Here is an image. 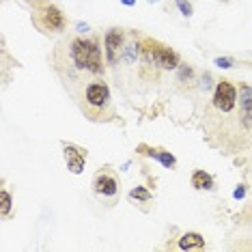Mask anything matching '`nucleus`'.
Masks as SVG:
<instances>
[{
  "label": "nucleus",
  "mask_w": 252,
  "mask_h": 252,
  "mask_svg": "<svg viewBox=\"0 0 252 252\" xmlns=\"http://www.w3.org/2000/svg\"><path fill=\"white\" fill-rule=\"evenodd\" d=\"M69 54H71V61L76 63L78 69H84L91 73L104 71V65H101V50L93 39H73Z\"/></svg>",
  "instance_id": "1"
},
{
  "label": "nucleus",
  "mask_w": 252,
  "mask_h": 252,
  "mask_svg": "<svg viewBox=\"0 0 252 252\" xmlns=\"http://www.w3.org/2000/svg\"><path fill=\"white\" fill-rule=\"evenodd\" d=\"M142 59L147 63H156V65L164 67V69H177L179 67V54L162 43L151 41V39H147L142 43Z\"/></svg>",
  "instance_id": "2"
},
{
  "label": "nucleus",
  "mask_w": 252,
  "mask_h": 252,
  "mask_svg": "<svg viewBox=\"0 0 252 252\" xmlns=\"http://www.w3.org/2000/svg\"><path fill=\"white\" fill-rule=\"evenodd\" d=\"M235 101H237V91L228 80H222V82L216 84L214 91V106L222 112H231L235 108Z\"/></svg>",
  "instance_id": "3"
},
{
  "label": "nucleus",
  "mask_w": 252,
  "mask_h": 252,
  "mask_svg": "<svg viewBox=\"0 0 252 252\" xmlns=\"http://www.w3.org/2000/svg\"><path fill=\"white\" fill-rule=\"evenodd\" d=\"M84 101H87L91 108H97V110H101V108H106L108 101H110V89H108L104 82L89 84L87 91H84Z\"/></svg>",
  "instance_id": "4"
},
{
  "label": "nucleus",
  "mask_w": 252,
  "mask_h": 252,
  "mask_svg": "<svg viewBox=\"0 0 252 252\" xmlns=\"http://www.w3.org/2000/svg\"><path fill=\"white\" fill-rule=\"evenodd\" d=\"M106 59L110 65L119 61V56H121V50H123V32L121 28H110V31L106 32Z\"/></svg>",
  "instance_id": "5"
},
{
  "label": "nucleus",
  "mask_w": 252,
  "mask_h": 252,
  "mask_svg": "<svg viewBox=\"0 0 252 252\" xmlns=\"http://www.w3.org/2000/svg\"><path fill=\"white\" fill-rule=\"evenodd\" d=\"M65 159H67V168L73 175H80L84 170V162H87V151L76 145H65Z\"/></svg>",
  "instance_id": "6"
},
{
  "label": "nucleus",
  "mask_w": 252,
  "mask_h": 252,
  "mask_svg": "<svg viewBox=\"0 0 252 252\" xmlns=\"http://www.w3.org/2000/svg\"><path fill=\"white\" fill-rule=\"evenodd\" d=\"M41 26L45 31H63L65 28V15L59 7H48L41 11Z\"/></svg>",
  "instance_id": "7"
},
{
  "label": "nucleus",
  "mask_w": 252,
  "mask_h": 252,
  "mask_svg": "<svg viewBox=\"0 0 252 252\" xmlns=\"http://www.w3.org/2000/svg\"><path fill=\"white\" fill-rule=\"evenodd\" d=\"M93 186H95V192H97V194H101V196H114V194L119 192V183H117V179H114L112 175H106V173L97 175Z\"/></svg>",
  "instance_id": "8"
},
{
  "label": "nucleus",
  "mask_w": 252,
  "mask_h": 252,
  "mask_svg": "<svg viewBox=\"0 0 252 252\" xmlns=\"http://www.w3.org/2000/svg\"><path fill=\"white\" fill-rule=\"evenodd\" d=\"M179 248L181 250H200L205 248V239L198 233H186L179 239Z\"/></svg>",
  "instance_id": "9"
},
{
  "label": "nucleus",
  "mask_w": 252,
  "mask_h": 252,
  "mask_svg": "<svg viewBox=\"0 0 252 252\" xmlns=\"http://www.w3.org/2000/svg\"><path fill=\"white\" fill-rule=\"evenodd\" d=\"M192 186L196 188V190H211V188H214V177L209 173H205V170H196V173L192 175Z\"/></svg>",
  "instance_id": "10"
},
{
  "label": "nucleus",
  "mask_w": 252,
  "mask_h": 252,
  "mask_svg": "<svg viewBox=\"0 0 252 252\" xmlns=\"http://www.w3.org/2000/svg\"><path fill=\"white\" fill-rule=\"evenodd\" d=\"M239 106L246 112V117H252V87H244L239 89Z\"/></svg>",
  "instance_id": "11"
},
{
  "label": "nucleus",
  "mask_w": 252,
  "mask_h": 252,
  "mask_svg": "<svg viewBox=\"0 0 252 252\" xmlns=\"http://www.w3.org/2000/svg\"><path fill=\"white\" fill-rule=\"evenodd\" d=\"M151 158H156L159 164L164 166V168H173V166L177 164V159H175V156H170L168 151H147Z\"/></svg>",
  "instance_id": "12"
},
{
  "label": "nucleus",
  "mask_w": 252,
  "mask_h": 252,
  "mask_svg": "<svg viewBox=\"0 0 252 252\" xmlns=\"http://www.w3.org/2000/svg\"><path fill=\"white\" fill-rule=\"evenodd\" d=\"M0 211H2V216H9L11 211V194L7 190L0 192Z\"/></svg>",
  "instance_id": "13"
},
{
  "label": "nucleus",
  "mask_w": 252,
  "mask_h": 252,
  "mask_svg": "<svg viewBox=\"0 0 252 252\" xmlns=\"http://www.w3.org/2000/svg\"><path fill=\"white\" fill-rule=\"evenodd\" d=\"M129 196H131V198H136V200H145V203H147V200L151 198V194H149L145 188H134V190L129 192Z\"/></svg>",
  "instance_id": "14"
},
{
  "label": "nucleus",
  "mask_w": 252,
  "mask_h": 252,
  "mask_svg": "<svg viewBox=\"0 0 252 252\" xmlns=\"http://www.w3.org/2000/svg\"><path fill=\"white\" fill-rule=\"evenodd\" d=\"M177 7H179V11L186 15V18H190L192 15V4L188 2V0H177Z\"/></svg>",
  "instance_id": "15"
},
{
  "label": "nucleus",
  "mask_w": 252,
  "mask_h": 252,
  "mask_svg": "<svg viewBox=\"0 0 252 252\" xmlns=\"http://www.w3.org/2000/svg\"><path fill=\"white\" fill-rule=\"evenodd\" d=\"M214 63H216L218 67H220V69H231V67L235 65L233 59H228V56H224V59H222V56H220V59H216Z\"/></svg>",
  "instance_id": "16"
},
{
  "label": "nucleus",
  "mask_w": 252,
  "mask_h": 252,
  "mask_svg": "<svg viewBox=\"0 0 252 252\" xmlns=\"http://www.w3.org/2000/svg\"><path fill=\"white\" fill-rule=\"evenodd\" d=\"M233 196H235V198H237V200H239V198H244V196H246V188H244V186H239V188H237V190H235V192H233Z\"/></svg>",
  "instance_id": "17"
},
{
  "label": "nucleus",
  "mask_w": 252,
  "mask_h": 252,
  "mask_svg": "<svg viewBox=\"0 0 252 252\" xmlns=\"http://www.w3.org/2000/svg\"><path fill=\"white\" fill-rule=\"evenodd\" d=\"M76 28H78V32H87L89 31V24H78Z\"/></svg>",
  "instance_id": "18"
},
{
  "label": "nucleus",
  "mask_w": 252,
  "mask_h": 252,
  "mask_svg": "<svg viewBox=\"0 0 252 252\" xmlns=\"http://www.w3.org/2000/svg\"><path fill=\"white\" fill-rule=\"evenodd\" d=\"M121 2L125 4V7H134V4H136V0H121Z\"/></svg>",
  "instance_id": "19"
},
{
  "label": "nucleus",
  "mask_w": 252,
  "mask_h": 252,
  "mask_svg": "<svg viewBox=\"0 0 252 252\" xmlns=\"http://www.w3.org/2000/svg\"><path fill=\"white\" fill-rule=\"evenodd\" d=\"M149 2H158V0H149Z\"/></svg>",
  "instance_id": "20"
}]
</instances>
